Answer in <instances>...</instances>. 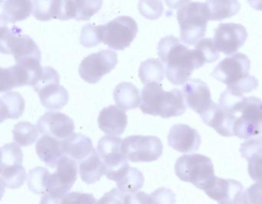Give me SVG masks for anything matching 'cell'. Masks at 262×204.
Returning a JSON list of instances; mask_svg holds the SVG:
<instances>
[{
  "instance_id": "obj_25",
  "label": "cell",
  "mask_w": 262,
  "mask_h": 204,
  "mask_svg": "<svg viewBox=\"0 0 262 204\" xmlns=\"http://www.w3.org/2000/svg\"><path fill=\"white\" fill-rule=\"evenodd\" d=\"M79 172L81 179L87 184H93L100 180L106 173V166L95 150L86 159L79 162Z\"/></svg>"
},
{
  "instance_id": "obj_33",
  "label": "cell",
  "mask_w": 262,
  "mask_h": 204,
  "mask_svg": "<svg viewBox=\"0 0 262 204\" xmlns=\"http://www.w3.org/2000/svg\"><path fill=\"white\" fill-rule=\"evenodd\" d=\"M39 130L30 122H19L13 130V139L18 145L28 147L37 141Z\"/></svg>"
},
{
  "instance_id": "obj_42",
  "label": "cell",
  "mask_w": 262,
  "mask_h": 204,
  "mask_svg": "<svg viewBox=\"0 0 262 204\" xmlns=\"http://www.w3.org/2000/svg\"><path fill=\"white\" fill-rule=\"evenodd\" d=\"M96 199L91 193L71 192L62 197L61 204H96Z\"/></svg>"
},
{
  "instance_id": "obj_27",
  "label": "cell",
  "mask_w": 262,
  "mask_h": 204,
  "mask_svg": "<svg viewBox=\"0 0 262 204\" xmlns=\"http://www.w3.org/2000/svg\"><path fill=\"white\" fill-rule=\"evenodd\" d=\"M41 104L49 110H60L69 102L68 91L59 84L44 87L38 93Z\"/></svg>"
},
{
  "instance_id": "obj_41",
  "label": "cell",
  "mask_w": 262,
  "mask_h": 204,
  "mask_svg": "<svg viewBox=\"0 0 262 204\" xmlns=\"http://www.w3.org/2000/svg\"><path fill=\"white\" fill-rule=\"evenodd\" d=\"M141 14L147 19H156L162 15L163 6L161 2L156 1H141L139 4Z\"/></svg>"
},
{
  "instance_id": "obj_2",
  "label": "cell",
  "mask_w": 262,
  "mask_h": 204,
  "mask_svg": "<svg viewBox=\"0 0 262 204\" xmlns=\"http://www.w3.org/2000/svg\"><path fill=\"white\" fill-rule=\"evenodd\" d=\"M140 110L144 114L170 118L186 111L183 93L179 89L165 91L160 84H147L142 90Z\"/></svg>"
},
{
  "instance_id": "obj_37",
  "label": "cell",
  "mask_w": 262,
  "mask_h": 204,
  "mask_svg": "<svg viewBox=\"0 0 262 204\" xmlns=\"http://www.w3.org/2000/svg\"><path fill=\"white\" fill-rule=\"evenodd\" d=\"M80 44L83 47L90 48V47H96L102 42V36H101L100 29L99 26L95 27L92 24H87L84 26L81 32Z\"/></svg>"
},
{
  "instance_id": "obj_7",
  "label": "cell",
  "mask_w": 262,
  "mask_h": 204,
  "mask_svg": "<svg viewBox=\"0 0 262 204\" xmlns=\"http://www.w3.org/2000/svg\"><path fill=\"white\" fill-rule=\"evenodd\" d=\"M102 43L114 50H124L131 45L139 29L130 16H119L105 25L99 26Z\"/></svg>"
},
{
  "instance_id": "obj_8",
  "label": "cell",
  "mask_w": 262,
  "mask_h": 204,
  "mask_svg": "<svg viewBox=\"0 0 262 204\" xmlns=\"http://www.w3.org/2000/svg\"><path fill=\"white\" fill-rule=\"evenodd\" d=\"M42 69L38 59H29L9 68L0 69V91L4 93L24 86L33 87L42 74Z\"/></svg>"
},
{
  "instance_id": "obj_35",
  "label": "cell",
  "mask_w": 262,
  "mask_h": 204,
  "mask_svg": "<svg viewBox=\"0 0 262 204\" xmlns=\"http://www.w3.org/2000/svg\"><path fill=\"white\" fill-rule=\"evenodd\" d=\"M74 19L89 21L94 16L102 6V1H73Z\"/></svg>"
},
{
  "instance_id": "obj_38",
  "label": "cell",
  "mask_w": 262,
  "mask_h": 204,
  "mask_svg": "<svg viewBox=\"0 0 262 204\" xmlns=\"http://www.w3.org/2000/svg\"><path fill=\"white\" fill-rule=\"evenodd\" d=\"M240 153L248 161L262 155V136L250 138L242 144Z\"/></svg>"
},
{
  "instance_id": "obj_11",
  "label": "cell",
  "mask_w": 262,
  "mask_h": 204,
  "mask_svg": "<svg viewBox=\"0 0 262 204\" xmlns=\"http://www.w3.org/2000/svg\"><path fill=\"white\" fill-rule=\"evenodd\" d=\"M251 62L243 53H237L221 61L211 76L222 84L231 87L249 76Z\"/></svg>"
},
{
  "instance_id": "obj_22",
  "label": "cell",
  "mask_w": 262,
  "mask_h": 204,
  "mask_svg": "<svg viewBox=\"0 0 262 204\" xmlns=\"http://www.w3.org/2000/svg\"><path fill=\"white\" fill-rule=\"evenodd\" d=\"M108 179L115 181L117 188L123 193H134L143 187L145 178L140 170L125 166L123 168L110 175Z\"/></svg>"
},
{
  "instance_id": "obj_26",
  "label": "cell",
  "mask_w": 262,
  "mask_h": 204,
  "mask_svg": "<svg viewBox=\"0 0 262 204\" xmlns=\"http://www.w3.org/2000/svg\"><path fill=\"white\" fill-rule=\"evenodd\" d=\"M113 96L116 105L125 111L137 108L142 101L140 91L131 83L123 82L117 85Z\"/></svg>"
},
{
  "instance_id": "obj_6",
  "label": "cell",
  "mask_w": 262,
  "mask_h": 204,
  "mask_svg": "<svg viewBox=\"0 0 262 204\" xmlns=\"http://www.w3.org/2000/svg\"><path fill=\"white\" fill-rule=\"evenodd\" d=\"M242 113L236 119L234 136L240 139H250L262 134V101L255 96L245 97L233 110V113Z\"/></svg>"
},
{
  "instance_id": "obj_23",
  "label": "cell",
  "mask_w": 262,
  "mask_h": 204,
  "mask_svg": "<svg viewBox=\"0 0 262 204\" xmlns=\"http://www.w3.org/2000/svg\"><path fill=\"white\" fill-rule=\"evenodd\" d=\"M1 7V27L27 19L33 10V2L30 1H4Z\"/></svg>"
},
{
  "instance_id": "obj_4",
  "label": "cell",
  "mask_w": 262,
  "mask_h": 204,
  "mask_svg": "<svg viewBox=\"0 0 262 204\" xmlns=\"http://www.w3.org/2000/svg\"><path fill=\"white\" fill-rule=\"evenodd\" d=\"M174 172L181 180L191 182L202 190H205L215 176L212 161L202 154L181 156L176 161Z\"/></svg>"
},
{
  "instance_id": "obj_5",
  "label": "cell",
  "mask_w": 262,
  "mask_h": 204,
  "mask_svg": "<svg viewBox=\"0 0 262 204\" xmlns=\"http://www.w3.org/2000/svg\"><path fill=\"white\" fill-rule=\"evenodd\" d=\"M0 50L4 54L14 56L16 64H21L29 59L41 61L42 54L37 44L28 35L24 34L17 27L9 28L7 26L1 27Z\"/></svg>"
},
{
  "instance_id": "obj_36",
  "label": "cell",
  "mask_w": 262,
  "mask_h": 204,
  "mask_svg": "<svg viewBox=\"0 0 262 204\" xmlns=\"http://www.w3.org/2000/svg\"><path fill=\"white\" fill-rule=\"evenodd\" d=\"M194 50L199 52L205 64H211L219 59V51L214 40L210 38L201 39L195 45Z\"/></svg>"
},
{
  "instance_id": "obj_44",
  "label": "cell",
  "mask_w": 262,
  "mask_h": 204,
  "mask_svg": "<svg viewBox=\"0 0 262 204\" xmlns=\"http://www.w3.org/2000/svg\"><path fill=\"white\" fill-rule=\"evenodd\" d=\"M125 195L118 188H114L105 193L96 204H125Z\"/></svg>"
},
{
  "instance_id": "obj_32",
  "label": "cell",
  "mask_w": 262,
  "mask_h": 204,
  "mask_svg": "<svg viewBox=\"0 0 262 204\" xmlns=\"http://www.w3.org/2000/svg\"><path fill=\"white\" fill-rule=\"evenodd\" d=\"M51 174L47 168L35 167L30 170L28 175V187L30 191L36 194L47 193L50 188Z\"/></svg>"
},
{
  "instance_id": "obj_29",
  "label": "cell",
  "mask_w": 262,
  "mask_h": 204,
  "mask_svg": "<svg viewBox=\"0 0 262 204\" xmlns=\"http://www.w3.org/2000/svg\"><path fill=\"white\" fill-rule=\"evenodd\" d=\"M27 179V172L23 164L1 165L0 181L3 187L15 190L23 186Z\"/></svg>"
},
{
  "instance_id": "obj_39",
  "label": "cell",
  "mask_w": 262,
  "mask_h": 204,
  "mask_svg": "<svg viewBox=\"0 0 262 204\" xmlns=\"http://www.w3.org/2000/svg\"><path fill=\"white\" fill-rule=\"evenodd\" d=\"M237 204H262V181H257L244 191Z\"/></svg>"
},
{
  "instance_id": "obj_12",
  "label": "cell",
  "mask_w": 262,
  "mask_h": 204,
  "mask_svg": "<svg viewBox=\"0 0 262 204\" xmlns=\"http://www.w3.org/2000/svg\"><path fill=\"white\" fill-rule=\"evenodd\" d=\"M248 32L242 24H221L214 31V43L225 55L236 53L248 39Z\"/></svg>"
},
{
  "instance_id": "obj_19",
  "label": "cell",
  "mask_w": 262,
  "mask_h": 204,
  "mask_svg": "<svg viewBox=\"0 0 262 204\" xmlns=\"http://www.w3.org/2000/svg\"><path fill=\"white\" fill-rule=\"evenodd\" d=\"M200 116L206 125L212 127L222 136H234V125L237 117L235 114L230 113L220 104L213 101L209 108Z\"/></svg>"
},
{
  "instance_id": "obj_1",
  "label": "cell",
  "mask_w": 262,
  "mask_h": 204,
  "mask_svg": "<svg viewBox=\"0 0 262 204\" xmlns=\"http://www.w3.org/2000/svg\"><path fill=\"white\" fill-rule=\"evenodd\" d=\"M158 55L166 66L167 78L174 85L186 83L194 70L205 64L199 51L190 50L174 36H165L159 41Z\"/></svg>"
},
{
  "instance_id": "obj_14",
  "label": "cell",
  "mask_w": 262,
  "mask_h": 204,
  "mask_svg": "<svg viewBox=\"0 0 262 204\" xmlns=\"http://www.w3.org/2000/svg\"><path fill=\"white\" fill-rule=\"evenodd\" d=\"M122 142L118 136H106L98 142V153L106 166V177L128 164L122 152Z\"/></svg>"
},
{
  "instance_id": "obj_43",
  "label": "cell",
  "mask_w": 262,
  "mask_h": 204,
  "mask_svg": "<svg viewBox=\"0 0 262 204\" xmlns=\"http://www.w3.org/2000/svg\"><path fill=\"white\" fill-rule=\"evenodd\" d=\"M151 204H174L176 196L170 189L161 187L150 194Z\"/></svg>"
},
{
  "instance_id": "obj_3",
  "label": "cell",
  "mask_w": 262,
  "mask_h": 204,
  "mask_svg": "<svg viewBox=\"0 0 262 204\" xmlns=\"http://www.w3.org/2000/svg\"><path fill=\"white\" fill-rule=\"evenodd\" d=\"M180 27V38L188 46L196 45L205 36L207 24L210 21L206 3L183 2L177 12Z\"/></svg>"
},
{
  "instance_id": "obj_40",
  "label": "cell",
  "mask_w": 262,
  "mask_h": 204,
  "mask_svg": "<svg viewBox=\"0 0 262 204\" xmlns=\"http://www.w3.org/2000/svg\"><path fill=\"white\" fill-rule=\"evenodd\" d=\"M59 75L56 70L51 67H44L42 74L39 76L33 87L36 93H39L44 87H48L51 84H59Z\"/></svg>"
},
{
  "instance_id": "obj_9",
  "label": "cell",
  "mask_w": 262,
  "mask_h": 204,
  "mask_svg": "<svg viewBox=\"0 0 262 204\" xmlns=\"http://www.w3.org/2000/svg\"><path fill=\"white\" fill-rule=\"evenodd\" d=\"M122 152L130 162H153L161 157L163 144L157 136H130L123 139Z\"/></svg>"
},
{
  "instance_id": "obj_10",
  "label": "cell",
  "mask_w": 262,
  "mask_h": 204,
  "mask_svg": "<svg viewBox=\"0 0 262 204\" xmlns=\"http://www.w3.org/2000/svg\"><path fill=\"white\" fill-rule=\"evenodd\" d=\"M117 64V53L110 50H101L82 59L79 65V73L85 82L96 84L115 69Z\"/></svg>"
},
{
  "instance_id": "obj_46",
  "label": "cell",
  "mask_w": 262,
  "mask_h": 204,
  "mask_svg": "<svg viewBox=\"0 0 262 204\" xmlns=\"http://www.w3.org/2000/svg\"><path fill=\"white\" fill-rule=\"evenodd\" d=\"M125 204H151V196L145 192H136L125 195Z\"/></svg>"
},
{
  "instance_id": "obj_13",
  "label": "cell",
  "mask_w": 262,
  "mask_h": 204,
  "mask_svg": "<svg viewBox=\"0 0 262 204\" xmlns=\"http://www.w3.org/2000/svg\"><path fill=\"white\" fill-rule=\"evenodd\" d=\"M38 130L42 136H51L58 140H64L74 133L73 119L59 112H47L37 123Z\"/></svg>"
},
{
  "instance_id": "obj_16",
  "label": "cell",
  "mask_w": 262,
  "mask_h": 204,
  "mask_svg": "<svg viewBox=\"0 0 262 204\" xmlns=\"http://www.w3.org/2000/svg\"><path fill=\"white\" fill-rule=\"evenodd\" d=\"M204 191L219 204H237L239 197L243 193V186L234 179L214 176Z\"/></svg>"
},
{
  "instance_id": "obj_47",
  "label": "cell",
  "mask_w": 262,
  "mask_h": 204,
  "mask_svg": "<svg viewBox=\"0 0 262 204\" xmlns=\"http://www.w3.org/2000/svg\"><path fill=\"white\" fill-rule=\"evenodd\" d=\"M62 197L56 196L52 193H45L42 195L40 203L39 204H61Z\"/></svg>"
},
{
  "instance_id": "obj_20",
  "label": "cell",
  "mask_w": 262,
  "mask_h": 204,
  "mask_svg": "<svg viewBox=\"0 0 262 204\" xmlns=\"http://www.w3.org/2000/svg\"><path fill=\"white\" fill-rule=\"evenodd\" d=\"M99 128L105 134L118 136L125 132L128 125V116L125 110L111 105L102 109L98 117Z\"/></svg>"
},
{
  "instance_id": "obj_30",
  "label": "cell",
  "mask_w": 262,
  "mask_h": 204,
  "mask_svg": "<svg viewBox=\"0 0 262 204\" xmlns=\"http://www.w3.org/2000/svg\"><path fill=\"white\" fill-rule=\"evenodd\" d=\"M163 63L158 59H148L142 63L139 67V76L142 84H161L165 77Z\"/></svg>"
},
{
  "instance_id": "obj_48",
  "label": "cell",
  "mask_w": 262,
  "mask_h": 204,
  "mask_svg": "<svg viewBox=\"0 0 262 204\" xmlns=\"http://www.w3.org/2000/svg\"><path fill=\"white\" fill-rule=\"evenodd\" d=\"M255 10H262V2H248Z\"/></svg>"
},
{
  "instance_id": "obj_28",
  "label": "cell",
  "mask_w": 262,
  "mask_h": 204,
  "mask_svg": "<svg viewBox=\"0 0 262 204\" xmlns=\"http://www.w3.org/2000/svg\"><path fill=\"white\" fill-rule=\"evenodd\" d=\"M26 103L22 95L16 92L4 93L0 98L1 123L5 119L20 117L25 110Z\"/></svg>"
},
{
  "instance_id": "obj_17",
  "label": "cell",
  "mask_w": 262,
  "mask_h": 204,
  "mask_svg": "<svg viewBox=\"0 0 262 204\" xmlns=\"http://www.w3.org/2000/svg\"><path fill=\"white\" fill-rule=\"evenodd\" d=\"M187 106L199 114L205 113L212 104L209 87L200 79H189L182 89Z\"/></svg>"
},
{
  "instance_id": "obj_34",
  "label": "cell",
  "mask_w": 262,
  "mask_h": 204,
  "mask_svg": "<svg viewBox=\"0 0 262 204\" xmlns=\"http://www.w3.org/2000/svg\"><path fill=\"white\" fill-rule=\"evenodd\" d=\"M33 15L38 21L59 19L61 1H33Z\"/></svg>"
},
{
  "instance_id": "obj_45",
  "label": "cell",
  "mask_w": 262,
  "mask_h": 204,
  "mask_svg": "<svg viewBox=\"0 0 262 204\" xmlns=\"http://www.w3.org/2000/svg\"><path fill=\"white\" fill-rule=\"evenodd\" d=\"M248 174L254 181H262V155L248 161Z\"/></svg>"
},
{
  "instance_id": "obj_21",
  "label": "cell",
  "mask_w": 262,
  "mask_h": 204,
  "mask_svg": "<svg viewBox=\"0 0 262 204\" xmlns=\"http://www.w3.org/2000/svg\"><path fill=\"white\" fill-rule=\"evenodd\" d=\"M62 152L65 156L78 162H82L95 151L91 139L81 133H73L71 136L61 140Z\"/></svg>"
},
{
  "instance_id": "obj_31",
  "label": "cell",
  "mask_w": 262,
  "mask_h": 204,
  "mask_svg": "<svg viewBox=\"0 0 262 204\" xmlns=\"http://www.w3.org/2000/svg\"><path fill=\"white\" fill-rule=\"evenodd\" d=\"M210 21H223L238 13L241 4L237 1H208Z\"/></svg>"
},
{
  "instance_id": "obj_15",
  "label": "cell",
  "mask_w": 262,
  "mask_h": 204,
  "mask_svg": "<svg viewBox=\"0 0 262 204\" xmlns=\"http://www.w3.org/2000/svg\"><path fill=\"white\" fill-rule=\"evenodd\" d=\"M77 167L76 160L67 156H62L56 167V171L51 174L48 193L61 197L67 195L77 179Z\"/></svg>"
},
{
  "instance_id": "obj_18",
  "label": "cell",
  "mask_w": 262,
  "mask_h": 204,
  "mask_svg": "<svg viewBox=\"0 0 262 204\" xmlns=\"http://www.w3.org/2000/svg\"><path fill=\"white\" fill-rule=\"evenodd\" d=\"M201 136L197 130L186 124H176L170 129L168 136L169 147L180 153L197 151L201 145Z\"/></svg>"
},
{
  "instance_id": "obj_24",
  "label": "cell",
  "mask_w": 262,
  "mask_h": 204,
  "mask_svg": "<svg viewBox=\"0 0 262 204\" xmlns=\"http://www.w3.org/2000/svg\"><path fill=\"white\" fill-rule=\"evenodd\" d=\"M36 150L39 159L52 169L56 168L61 158L65 156L61 140L51 136H42L36 142Z\"/></svg>"
}]
</instances>
